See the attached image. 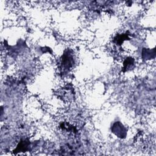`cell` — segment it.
<instances>
[{
    "mask_svg": "<svg viewBox=\"0 0 156 156\" xmlns=\"http://www.w3.org/2000/svg\"><path fill=\"white\" fill-rule=\"evenodd\" d=\"M74 63L73 57L69 53V52H67L66 54L63 55V58L62 59V63L63 65V68L65 69H69L73 66Z\"/></svg>",
    "mask_w": 156,
    "mask_h": 156,
    "instance_id": "cell-1",
    "label": "cell"
},
{
    "mask_svg": "<svg viewBox=\"0 0 156 156\" xmlns=\"http://www.w3.org/2000/svg\"><path fill=\"white\" fill-rule=\"evenodd\" d=\"M29 144H30V143L26 140L20 141V143L18 145V146L16 148V149L15 150V151H18L17 152H25L29 149Z\"/></svg>",
    "mask_w": 156,
    "mask_h": 156,
    "instance_id": "cell-2",
    "label": "cell"
}]
</instances>
